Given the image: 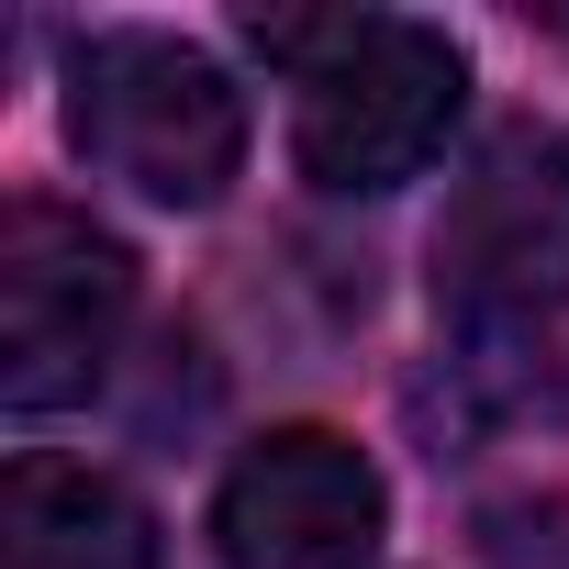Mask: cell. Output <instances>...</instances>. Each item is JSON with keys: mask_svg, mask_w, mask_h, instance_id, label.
Segmentation results:
<instances>
[{"mask_svg": "<svg viewBox=\"0 0 569 569\" xmlns=\"http://www.w3.org/2000/svg\"><path fill=\"white\" fill-rule=\"evenodd\" d=\"M246 46L291 79V157L325 201L413 190L469 112V46L413 12H246Z\"/></svg>", "mask_w": 569, "mask_h": 569, "instance_id": "cell-1", "label": "cell"}, {"mask_svg": "<svg viewBox=\"0 0 569 569\" xmlns=\"http://www.w3.org/2000/svg\"><path fill=\"white\" fill-rule=\"evenodd\" d=\"M68 146L157 212H212L246 179V90L201 34L90 23L68 34Z\"/></svg>", "mask_w": 569, "mask_h": 569, "instance_id": "cell-2", "label": "cell"}, {"mask_svg": "<svg viewBox=\"0 0 569 569\" xmlns=\"http://www.w3.org/2000/svg\"><path fill=\"white\" fill-rule=\"evenodd\" d=\"M425 257L458 347H536L569 313V123H502L458 168Z\"/></svg>", "mask_w": 569, "mask_h": 569, "instance_id": "cell-3", "label": "cell"}, {"mask_svg": "<svg viewBox=\"0 0 569 569\" xmlns=\"http://www.w3.org/2000/svg\"><path fill=\"white\" fill-rule=\"evenodd\" d=\"M134 246L57 201V190H23L0 212V402L12 413H68L112 380V347L134 325Z\"/></svg>", "mask_w": 569, "mask_h": 569, "instance_id": "cell-4", "label": "cell"}, {"mask_svg": "<svg viewBox=\"0 0 569 569\" xmlns=\"http://www.w3.org/2000/svg\"><path fill=\"white\" fill-rule=\"evenodd\" d=\"M391 536V480L336 425H268L212 491L223 569H369Z\"/></svg>", "mask_w": 569, "mask_h": 569, "instance_id": "cell-5", "label": "cell"}, {"mask_svg": "<svg viewBox=\"0 0 569 569\" xmlns=\"http://www.w3.org/2000/svg\"><path fill=\"white\" fill-rule=\"evenodd\" d=\"M0 558L12 569H157V513L134 502V480L23 447L0 480Z\"/></svg>", "mask_w": 569, "mask_h": 569, "instance_id": "cell-6", "label": "cell"}]
</instances>
